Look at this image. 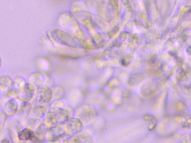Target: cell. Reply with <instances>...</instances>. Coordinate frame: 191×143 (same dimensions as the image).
Returning a JSON list of instances; mask_svg holds the SVG:
<instances>
[{
	"instance_id": "obj_1",
	"label": "cell",
	"mask_w": 191,
	"mask_h": 143,
	"mask_svg": "<svg viewBox=\"0 0 191 143\" xmlns=\"http://www.w3.org/2000/svg\"><path fill=\"white\" fill-rule=\"evenodd\" d=\"M69 120V115L65 110L54 107L49 110L46 120L49 124L54 126H60L67 122Z\"/></svg>"
},
{
	"instance_id": "obj_2",
	"label": "cell",
	"mask_w": 191,
	"mask_h": 143,
	"mask_svg": "<svg viewBox=\"0 0 191 143\" xmlns=\"http://www.w3.org/2000/svg\"><path fill=\"white\" fill-rule=\"evenodd\" d=\"M52 97V91L50 88L47 86H41L37 91L35 100L41 103H46L51 101Z\"/></svg>"
},
{
	"instance_id": "obj_3",
	"label": "cell",
	"mask_w": 191,
	"mask_h": 143,
	"mask_svg": "<svg viewBox=\"0 0 191 143\" xmlns=\"http://www.w3.org/2000/svg\"><path fill=\"white\" fill-rule=\"evenodd\" d=\"M83 124L81 120L73 118L66 122V130L70 135H77L82 131Z\"/></svg>"
},
{
	"instance_id": "obj_4",
	"label": "cell",
	"mask_w": 191,
	"mask_h": 143,
	"mask_svg": "<svg viewBox=\"0 0 191 143\" xmlns=\"http://www.w3.org/2000/svg\"><path fill=\"white\" fill-rule=\"evenodd\" d=\"M79 116L80 119L84 121H89L97 116V112L90 106H85L80 109Z\"/></svg>"
},
{
	"instance_id": "obj_5",
	"label": "cell",
	"mask_w": 191,
	"mask_h": 143,
	"mask_svg": "<svg viewBox=\"0 0 191 143\" xmlns=\"http://www.w3.org/2000/svg\"><path fill=\"white\" fill-rule=\"evenodd\" d=\"M66 134V132L64 128L60 126H53L49 129L47 133V139L51 141H55L60 139L62 136Z\"/></svg>"
},
{
	"instance_id": "obj_6",
	"label": "cell",
	"mask_w": 191,
	"mask_h": 143,
	"mask_svg": "<svg viewBox=\"0 0 191 143\" xmlns=\"http://www.w3.org/2000/svg\"><path fill=\"white\" fill-rule=\"evenodd\" d=\"M34 93V88L33 86L29 84H25L22 90L19 94V97L24 102L29 101L32 98Z\"/></svg>"
},
{
	"instance_id": "obj_7",
	"label": "cell",
	"mask_w": 191,
	"mask_h": 143,
	"mask_svg": "<svg viewBox=\"0 0 191 143\" xmlns=\"http://www.w3.org/2000/svg\"><path fill=\"white\" fill-rule=\"evenodd\" d=\"M93 139L90 134L87 133L78 134L70 138L68 143H93Z\"/></svg>"
},
{
	"instance_id": "obj_8",
	"label": "cell",
	"mask_w": 191,
	"mask_h": 143,
	"mask_svg": "<svg viewBox=\"0 0 191 143\" xmlns=\"http://www.w3.org/2000/svg\"><path fill=\"white\" fill-rule=\"evenodd\" d=\"M5 109L8 115L12 116L17 112L18 110V103L15 100L12 99L7 102L5 105Z\"/></svg>"
},
{
	"instance_id": "obj_9",
	"label": "cell",
	"mask_w": 191,
	"mask_h": 143,
	"mask_svg": "<svg viewBox=\"0 0 191 143\" xmlns=\"http://www.w3.org/2000/svg\"><path fill=\"white\" fill-rule=\"evenodd\" d=\"M33 134L34 132L31 131V130L25 128L18 132V137L20 139L25 141L30 140V138Z\"/></svg>"
},
{
	"instance_id": "obj_10",
	"label": "cell",
	"mask_w": 191,
	"mask_h": 143,
	"mask_svg": "<svg viewBox=\"0 0 191 143\" xmlns=\"http://www.w3.org/2000/svg\"><path fill=\"white\" fill-rule=\"evenodd\" d=\"M31 109V106L30 103H29L27 102H24L22 105V107L20 108V112L23 114V115L26 116L29 113Z\"/></svg>"
},
{
	"instance_id": "obj_11",
	"label": "cell",
	"mask_w": 191,
	"mask_h": 143,
	"mask_svg": "<svg viewBox=\"0 0 191 143\" xmlns=\"http://www.w3.org/2000/svg\"><path fill=\"white\" fill-rule=\"evenodd\" d=\"M45 109L44 107L42 106H38L35 107L33 110L34 115L38 118H41L44 116L45 114Z\"/></svg>"
},
{
	"instance_id": "obj_12",
	"label": "cell",
	"mask_w": 191,
	"mask_h": 143,
	"mask_svg": "<svg viewBox=\"0 0 191 143\" xmlns=\"http://www.w3.org/2000/svg\"><path fill=\"white\" fill-rule=\"evenodd\" d=\"M12 83V80L10 77L7 75H4V77L1 78V86L2 87H7L11 86Z\"/></svg>"
},
{
	"instance_id": "obj_13",
	"label": "cell",
	"mask_w": 191,
	"mask_h": 143,
	"mask_svg": "<svg viewBox=\"0 0 191 143\" xmlns=\"http://www.w3.org/2000/svg\"><path fill=\"white\" fill-rule=\"evenodd\" d=\"M38 121H39V120L37 119H31L28 122L29 126L32 128H34L36 126V125H38L37 123V122Z\"/></svg>"
},
{
	"instance_id": "obj_14",
	"label": "cell",
	"mask_w": 191,
	"mask_h": 143,
	"mask_svg": "<svg viewBox=\"0 0 191 143\" xmlns=\"http://www.w3.org/2000/svg\"><path fill=\"white\" fill-rule=\"evenodd\" d=\"M1 143H12V142H11L10 140L8 139V138H5L2 140Z\"/></svg>"
}]
</instances>
